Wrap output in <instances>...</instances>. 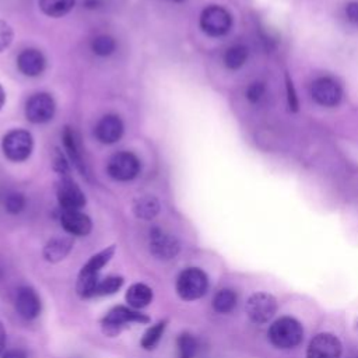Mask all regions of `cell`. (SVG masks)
<instances>
[{"mask_svg":"<svg viewBox=\"0 0 358 358\" xmlns=\"http://www.w3.org/2000/svg\"><path fill=\"white\" fill-rule=\"evenodd\" d=\"M115 250H116V245L106 246L105 249L92 255L88 259V262L81 267V270L78 273V278H77V285H76L77 294L81 298L94 296L95 287L99 280V273L113 257Z\"/></svg>","mask_w":358,"mask_h":358,"instance_id":"cell-1","label":"cell"},{"mask_svg":"<svg viewBox=\"0 0 358 358\" xmlns=\"http://www.w3.org/2000/svg\"><path fill=\"white\" fill-rule=\"evenodd\" d=\"M270 343L281 350H289L299 345L303 340L302 324L291 316H282L273 322L267 331Z\"/></svg>","mask_w":358,"mask_h":358,"instance_id":"cell-2","label":"cell"},{"mask_svg":"<svg viewBox=\"0 0 358 358\" xmlns=\"http://www.w3.org/2000/svg\"><path fill=\"white\" fill-rule=\"evenodd\" d=\"M148 322H150V317L147 315L140 313L133 308L115 306L103 316V319L101 320V327L105 336L116 337L133 323L143 324Z\"/></svg>","mask_w":358,"mask_h":358,"instance_id":"cell-3","label":"cell"},{"mask_svg":"<svg viewBox=\"0 0 358 358\" xmlns=\"http://www.w3.org/2000/svg\"><path fill=\"white\" fill-rule=\"evenodd\" d=\"M208 288L207 274L197 267H187L176 278V292L183 301L200 299Z\"/></svg>","mask_w":358,"mask_h":358,"instance_id":"cell-4","label":"cell"},{"mask_svg":"<svg viewBox=\"0 0 358 358\" xmlns=\"http://www.w3.org/2000/svg\"><path fill=\"white\" fill-rule=\"evenodd\" d=\"M34 148V138L28 130L14 129L10 130L1 141V150L7 159L21 162L29 158Z\"/></svg>","mask_w":358,"mask_h":358,"instance_id":"cell-5","label":"cell"},{"mask_svg":"<svg viewBox=\"0 0 358 358\" xmlns=\"http://www.w3.org/2000/svg\"><path fill=\"white\" fill-rule=\"evenodd\" d=\"M245 312L250 322L255 324H264L273 319L277 312V301L268 292H255L252 294L246 303Z\"/></svg>","mask_w":358,"mask_h":358,"instance_id":"cell-6","label":"cell"},{"mask_svg":"<svg viewBox=\"0 0 358 358\" xmlns=\"http://www.w3.org/2000/svg\"><path fill=\"white\" fill-rule=\"evenodd\" d=\"M232 25L231 14L221 6L211 4L200 14V28L210 36L225 35Z\"/></svg>","mask_w":358,"mask_h":358,"instance_id":"cell-7","label":"cell"},{"mask_svg":"<svg viewBox=\"0 0 358 358\" xmlns=\"http://www.w3.org/2000/svg\"><path fill=\"white\" fill-rule=\"evenodd\" d=\"M106 171L110 178L119 182H127L134 179L140 172V161L130 151H120L113 154L106 165Z\"/></svg>","mask_w":358,"mask_h":358,"instance_id":"cell-8","label":"cell"},{"mask_svg":"<svg viewBox=\"0 0 358 358\" xmlns=\"http://www.w3.org/2000/svg\"><path fill=\"white\" fill-rule=\"evenodd\" d=\"M55 99L48 92H36L25 103V117L35 124L49 122L55 116Z\"/></svg>","mask_w":358,"mask_h":358,"instance_id":"cell-9","label":"cell"},{"mask_svg":"<svg viewBox=\"0 0 358 358\" xmlns=\"http://www.w3.org/2000/svg\"><path fill=\"white\" fill-rule=\"evenodd\" d=\"M310 95L322 106H336L341 101L343 90L333 77L324 76L312 83Z\"/></svg>","mask_w":358,"mask_h":358,"instance_id":"cell-10","label":"cell"},{"mask_svg":"<svg viewBox=\"0 0 358 358\" xmlns=\"http://www.w3.org/2000/svg\"><path fill=\"white\" fill-rule=\"evenodd\" d=\"M56 196L63 210H80L85 206V194L70 178L62 176L56 185Z\"/></svg>","mask_w":358,"mask_h":358,"instance_id":"cell-11","label":"cell"},{"mask_svg":"<svg viewBox=\"0 0 358 358\" xmlns=\"http://www.w3.org/2000/svg\"><path fill=\"white\" fill-rule=\"evenodd\" d=\"M179 242L178 239L165 232L164 229L154 227L150 231V252L161 260L173 259L179 253Z\"/></svg>","mask_w":358,"mask_h":358,"instance_id":"cell-12","label":"cell"},{"mask_svg":"<svg viewBox=\"0 0 358 358\" xmlns=\"http://www.w3.org/2000/svg\"><path fill=\"white\" fill-rule=\"evenodd\" d=\"M341 343L331 333L316 334L306 348V358H340Z\"/></svg>","mask_w":358,"mask_h":358,"instance_id":"cell-13","label":"cell"},{"mask_svg":"<svg viewBox=\"0 0 358 358\" xmlns=\"http://www.w3.org/2000/svg\"><path fill=\"white\" fill-rule=\"evenodd\" d=\"M123 122L117 115H105L95 126V137L102 144H113L123 136Z\"/></svg>","mask_w":358,"mask_h":358,"instance_id":"cell-14","label":"cell"},{"mask_svg":"<svg viewBox=\"0 0 358 358\" xmlns=\"http://www.w3.org/2000/svg\"><path fill=\"white\" fill-rule=\"evenodd\" d=\"M60 224L66 232L74 236H85L92 228L90 217L80 210H63L60 214Z\"/></svg>","mask_w":358,"mask_h":358,"instance_id":"cell-15","label":"cell"},{"mask_svg":"<svg viewBox=\"0 0 358 358\" xmlns=\"http://www.w3.org/2000/svg\"><path fill=\"white\" fill-rule=\"evenodd\" d=\"M17 312L24 319H35L41 313V299L31 287H20L15 295Z\"/></svg>","mask_w":358,"mask_h":358,"instance_id":"cell-16","label":"cell"},{"mask_svg":"<svg viewBox=\"0 0 358 358\" xmlns=\"http://www.w3.org/2000/svg\"><path fill=\"white\" fill-rule=\"evenodd\" d=\"M46 66L45 56L38 49H25L17 57L18 70L28 77L39 76Z\"/></svg>","mask_w":358,"mask_h":358,"instance_id":"cell-17","label":"cell"},{"mask_svg":"<svg viewBox=\"0 0 358 358\" xmlns=\"http://www.w3.org/2000/svg\"><path fill=\"white\" fill-rule=\"evenodd\" d=\"M73 241L67 236H55L46 242L43 246V257L46 262L57 263L63 260L71 250Z\"/></svg>","mask_w":358,"mask_h":358,"instance_id":"cell-18","label":"cell"},{"mask_svg":"<svg viewBox=\"0 0 358 358\" xmlns=\"http://www.w3.org/2000/svg\"><path fill=\"white\" fill-rule=\"evenodd\" d=\"M62 138H63V145L67 151V155L69 158L71 159V162L74 164V166L85 173V164H84V159H83V154H81V147H80V143H78V138L76 136V131L66 126L63 129V133H62Z\"/></svg>","mask_w":358,"mask_h":358,"instance_id":"cell-19","label":"cell"},{"mask_svg":"<svg viewBox=\"0 0 358 358\" xmlns=\"http://www.w3.org/2000/svg\"><path fill=\"white\" fill-rule=\"evenodd\" d=\"M131 210L137 218L148 221L158 215V213L161 210V204L157 197L145 194V196H141L134 200Z\"/></svg>","mask_w":358,"mask_h":358,"instance_id":"cell-20","label":"cell"},{"mask_svg":"<svg viewBox=\"0 0 358 358\" xmlns=\"http://www.w3.org/2000/svg\"><path fill=\"white\" fill-rule=\"evenodd\" d=\"M126 301L133 309H143L152 301V289L141 282H136L129 287L126 292Z\"/></svg>","mask_w":358,"mask_h":358,"instance_id":"cell-21","label":"cell"},{"mask_svg":"<svg viewBox=\"0 0 358 358\" xmlns=\"http://www.w3.org/2000/svg\"><path fill=\"white\" fill-rule=\"evenodd\" d=\"M39 8L43 14L53 18H60L71 11L76 0H38Z\"/></svg>","mask_w":358,"mask_h":358,"instance_id":"cell-22","label":"cell"},{"mask_svg":"<svg viewBox=\"0 0 358 358\" xmlns=\"http://www.w3.org/2000/svg\"><path fill=\"white\" fill-rule=\"evenodd\" d=\"M238 302V295L231 288L220 289L213 298V309L217 313H229L234 310Z\"/></svg>","mask_w":358,"mask_h":358,"instance_id":"cell-23","label":"cell"},{"mask_svg":"<svg viewBox=\"0 0 358 358\" xmlns=\"http://www.w3.org/2000/svg\"><path fill=\"white\" fill-rule=\"evenodd\" d=\"M246 59H248V49L243 45H234L228 48L224 53V64L231 70H236L242 67Z\"/></svg>","mask_w":358,"mask_h":358,"instance_id":"cell-24","label":"cell"},{"mask_svg":"<svg viewBox=\"0 0 358 358\" xmlns=\"http://www.w3.org/2000/svg\"><path fill=\"white\" fill-rule=\"evenodd\" d=\"M165 327H166V320H159L158 323H155V324H152L145 333H144V336H143V338H141V347L144 348V350H147V351H151V350H154L157 345H158V343H159V340H161V337H162V334H164V331H165Z\"/></svg>","mask_w":358,"mask_h":358,"instance_id":"cell-25","label":"cell"},{"mask_svg":"<svg viewBox=\"0 0 358 358\" xmlns=\"http://www.w3.org/2000/svg\"><path fill=\"white\" fill-rule=\"evenodd\" d=\"M179 358H194L197 352V340L190 333H182L176 340Z\"/></svg>","mask_w":358,"mask_h":358,"instance_id":"cell-26","label":"cell"},{"mask_svg":"<svg viewBox=\"0 0 358 358\" xmlns=\"http://www.w3.org/2000/svg\"><path fill=\"white\" fill-rule=\"evenodd\" d=\"M116 49V41L109 35H98L91 42V50L98 56H109Z\"/></svg>","mask_w":358,"mask_h":358,"instance_id":"cell-27","label":"cell"},{"mask_svg":"<svg viewBox=\"0 0 358 358\" xmlns=\"http://www.w3.org/2000/svg\"><path fill=\"white\" fill-rule=\"evenodd\" d=\"M123 284V277L120 275H108L103 278H99L95 287V295H110L115 294Z\"/></svg>","mask_w":358,"mask_h":358,"instance_id":"cell-28","label":"cell"},{"mask_svg":"<svg viewBox=\"0 0 358 358\" xmlns=\"http://www.w3.org/2000/svg\"><path fill=\"white\" fill-rule=\"evenodd\" d=\"M25 207V197L21 193L11 192L4 197V208L10 214H18Z\"/></svg>","mask_w":358,"mask_h":358,"instance_id":"cell-29","label":"cell"},{"mask_svg":"<svg viewBox=\"0 0 358 358\" xmlns=\"http://www.w3.org/2000/svg\"><path fill=\"white\" fill-rule=\"evenodd\" d=\"M52 161H53V169L57 172V175H59L60 178H62V176H70V166H69V162H67L66 157L63 155V152H62L59 148H55Z\"/></svg>","mask_w":358,"mask_h":358,"instance_id":"cell-30","label":"cell"},{"mask_svg":"<svg viewBox=\"0 0 358 358\" xmlns=\"http://www.w3.org/2000/svg\"><path fill=\"white\" fill-rule=\"evenodd\" d=\"M13 38H14V32L10 24L6 22L4 20H0V53L4 52L11 45Z\"/></svg>","mask_w":358,"mask_h":358,"instance_id":"cell-31","label":"cell"},{"mask_svg":"<svg viewBox=\"0 0 358 358\" xmlns=\"http://www.w3.org/2000/svg\"><path fill=\"white\" fill-rule=\"evenodd\" d=\"M264 94V85L262 83H252L246 90V98L250 102H257Z\"/></svg>","mask_w":358,"mask_h":358,"instance_id":"cell-32","label":"cell"},{"mask_svg":"<svg viewBox=\"0 0 358 358\" xmlns=\"http://www.w3.org/2000/svg\"><path fill=\"white\" fill-rule=\"evenodd\" d=\"M345 14H347V18L350 21L358 24V1L348 3L347 7H345Z\"/></svg>","mask_w":358,"mask_h":358,"instance_id":"cell-33","label":"cell"},{"mask_svg":"<svg viewBox=\"0 0 358 358\" xmlns=\"http://www.w3.org/2000/svg\"><path fill=\"white\" fill-rule=\"evenodd\" d=\"M1 358H27V354H25V351L20 350V348H15V350L6 351Z\"/></svg>","mask_w":358,"mask_h":358,"instance_id":"cell-34","label":"cell"},{"mask_svg":"<svg viewBox=\"0 0 358 358\" xmlns=\"http://www.w3.org/2000/svg\"><path fill=\"white\" fill-rule=\"evenodd\" d=\"M4 345H6V330H4V326L3 323L0 322V355L4 350Z\"/></svg>","mask_w":358,"mask_h":358,"instance_id":"cell-35","label":"cell"},{"mask_svg":"<svg viewBox=\"0 0 358 358\" xmlns=\"http://www.w3.org/2000/svg\"><path fill=\"white\" fill-rule=\"evenodd\" d=\"M288 99H289V106H292V109H296V99H295V95L292 92V85L291 83H288Z\"/></svg>","mask_w":358,"mask_h":358,"instance_id":"cell-36","label":"cell"},{"mask_svg":"<svg viewBox=\"0 0 358 358\" xmlns=\"http://www.w3.org/2000/svg\"><path fill=\"white\" fill-rule=\"evenodd\" d=\"M99 6H101V0H85V1H84V7H85V8H90V10L98 8Z\"/></svg>","mask_w":358,"mask_h":358,"instance_id":"cell-37","label":"cell"},{"mask_svg":"<svg viewBox=\"0 0 358 358\" xmlns=\"http://www.w3.org/2000/svg\"><path fill=\"white\" fill-rule=\"evenodd\" d=\"M4 102H6V94H4V90H3V87L0 85V109L3 108Z\"/></svg>","mask_w":358,"mask_h":358,"instance_id":"cell-38","label":"cell"},{"mask_svg":"<svg viewBox=\"0 0 358 358\" xmlns=\"http://www.w3.org/2000/svg\"><path fill=\"white\" fill-rule=\"evenodd\" d=\"M357 324H355V327H357V330H358V319H357V322H355Z\"/></svg>","mask_w":358,"mask_h":358,"instance_id":"cell-39","label":"cell"},{"mask_svg":"<svg viewBox=\"0 0 358 358\" xmlns=\"http://www.w3.org/2000/svg\"><path fill=\"white\" fill-rule=\"evenodd\" d=\"M173 1H176V3H180V1H183V0H173Z\"/></svg>","mask_w":358,"mask_h":358,"instance_id":"cell-40","label":"cell"},{"mask_svg":"<svg viewBox=\"0 0 358 358\" xmlns=\"http://www.w3.org/2000/svg\"><path fill=\"white\" fill-rule=\"evenodd\" d=\"M357 358H358V357H357Z\"/></svg>","mask_w":358,"mask_h":358,"instance_id":"cell-41","label":"cell"}]
</instances>
